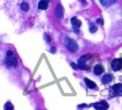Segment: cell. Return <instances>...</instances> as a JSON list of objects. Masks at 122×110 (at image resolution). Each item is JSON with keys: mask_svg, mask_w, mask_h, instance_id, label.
<instances>
[{"mask_svg": "<svg viewBox=\"0 0 122 110\" xmlns=\"http://www.w3.org/2000/svg\"><path fill=\"white\" fill-rule=\"evenodd\" d=\"M6 65L9 67V66H14L16 67L18 64L17 58L14 55V54L11 51H8L7 52V57H6Z\"/></svg>", "mask_w": 122, "mask_h": 110, "instance_id": "obj_1", "label": "cell"}, {"mask_svg": "<svg viewBox=\"0 0 122 110\" xmlns=\"http://www.w3.org/2000/svg\"><path fill=\"white\" fill-rule=\"evenodd\" d=\"M50 51H51V53H55V51H56V49H55V47H51V49H50Z\"/></svg>", "mask_w": 122, "mask_h": 110, "instance_id": "obj_20", "label": "cell"}, {"mask_svg": "<svg viewBox=\"0 0 122 110\" xmlns=\"http://www.w3.org/2000/svg\"><path fill=\"white\" fill-rule=\"evenodd\" d=\"M97 24H99L100 25H103L104 24V21H103L102 19H98L97 20Z\"/></svg>", "mask_w": 122, "mask_h": 110, "instance_id": "obj_17", "label": "cell"}, {"mask_svg": "<svg viewBox=\"0 0 122 110\" xmlns=\"http://www.w3.org/2000/svg\"><path fill=\"white\" fill-rule=\"evenodd\" d=\"M113 79V76L112 74H105L103 78H102V82L104 84H108L110 83V82L112 81Z\"/></svg>", "mask_w": 122, "mask_h": 110, "instance_id": "obj_11", "label": "cell"}, {"mask_svg": "<svg viewBox=\"0 0 122 110\" xmlns=\"http://www.w3.org/2000/svg\"><path fill=\"white\" fill-rule=\"evenodd\" d=\"M72 66L73 67V69H75L76 70H78V68H79L78 64H74V63H72Z\"/></svg>", "mask_w": 122, "mask_h": 110, "instance_id": "obj_18", "label": "cell"}, {"mask_svg": "<svg viewBox=\"0 0 122 110\" xmlns=\"http://www.w3.org/2000/svg\"><path fill=\"white\" fill-rule=\"evenodd\" d=\"M71 23L72 25V28L74 29V32H75L76 33H79V27L81 26V22L79 19H78L77 17H74L71 19Z\"/></svg>", "mask_w": 122, "mask_h": 110, "instance_id": "obj_5", "label": "cell"}, {"mask_svg": "<svg viewBox=\"0 0 122 110\" xmlns=\"http://www.w3.org/2000/svg\"><path fill=\"white\" fill-rule=\"evenodd\" d=\"M101 5L104 6V7H108L110 6L112 4H114L116 0H99Z\"/></svg>", "mask_w": 122, "mask_h": 110, "instance_id": "obj_13", "label": "cell"}, {"mask_svg": "<svg viewBox=\"0 0 122 110\" xmlns=\"http://www.w3.org/2000/svg\"><path fill=\"white\" fill-rule=\"evenodd\" d=\"M4 109L6 110H12V109H14V106H13V105H12V104L11 102H7L5 104Z\"/></svg>", "mask_w": 122, "mask_h": 110, "instance_id": "obj_15", "label": "cell"}, {"mask_svg": "<svg viewBox=\"0 0 122 110\" xmlns=\"http://www.w3.org/2000/svg\"><path fill=\"white\" fill-rule=\"evenodd\" d=\"M111 96H122V84L118 83L114 84L111 88Z\"/></svg>", "mask_w": 122, "mask_h": 110, "instance_id": "obj_4", "label": "cell"}, {"mask_svg": "<svg viewBox=\"0 0 122 110\" xmlns=\"http://www.w3.org/2000/svg\"><path fill=\"white\" fill-rule=\"evenodd\" d=\"M108 106H108V104L104 100L97 103H95L93 104V107L97 110H105L108 109Z\"/></svg>", "mask_w": 122, "mask_h": 110, "instance_id": "obj_7", "label": "cell"}, {"mask_svg": "<svg viewBox=\"0 0 122 110\" xmlns=\"http://www.w3.org/2000/svg\"><path fill=\"white\" fill-rule=\"evenodd\" d=\"M56 15L59 19H61L64 16V8L61 4H59L56 8Z\"/></svg>", "mask_w": 122, "mask_h": 110, "instance_id": "obj_8", "label": "cell"}, {"mask_svg": "<svg viewBox=\"0 0 122 110\" xmlns=\"http://www.w3.org/2000/svg\"><path fill=\"white\" fill-rule=\"evenodd\" d=\"M49 7V0H41L38 4V8L39 9L46 10Z\"/></svg>", "mask_w": 122, "mask_h": 110, "instance_id": "obj_9", "label": "cell"}, {"mask_svg": "<svg viewBox=\"0 0 122 110\" xmlns=\"http://www.w3.org/2000/svg\"><path fill=\"white\" fill-rule=\"evenodd\" d=\"M84 81L86 84V86L89 88V89H95L97 87V84L94 83L93 81H92L91 80L87 79V78H85L84 79Z\"/></svg>", "mask_w": 122, "mask_h": 110, "instance_id": "obj_12", "label": "cell"}, {"mask_svg": "<svg viewBox=\"0 0 122 110\" xmlns=\"http://www.w3.org/2000/svg\"><path fill=\"white\" fill-rule=\"evenodd\" d=\"M80 2H81V3H82L83 4H85L86 3V0H80Z\"/></svg>", "mask_w": 122, "mask_h": 110, "instance_id": "obj_21", "label": "cell"}, {"mask_svg": "<svg viewBox=\"0 0 122 110\" xmlns=\"http://www.w3.org/2000/svg\"><path fill=\"white\" fill-rule=\"evenodd\" d=\"M92 57V55L90 54L84 55L81 57L79 58V59L78 60V66L79 69L82 70H89V67L86 65V62L88 60H89Z\"/></svg>", "mask_w": 122, "mask_h": 110, "instance_id": "obj_2", "label": "cell"}, {"mask_svg": "<svg viewBox=\"0 0 122 110\" xmlns=\"http://www.w3.org/2000/svg\"><path fill=\"white\" fill-rule=\"evenodd\" d=\"M45 39L48 43H49L50 41H51V39H50L49 36H48V35H45Z\"/></svg>", "mask_w": 122, "mask_h": 110, "instance_id": "obj_19", "label": "cell"}, {"mask_svg": "<svg viewBox=\"0 0 122 110\" xmlns=\"http://www.w3.org/2000/svg\"><path fill=\"white\" fill-rule=\"evenodd\" d=\"M20 7H21V9H22V11H27L29 10V4H27L26 2H23V3H22Z\"/></svg>", "mask_w": 122, "mask_h": 110, "instance_id": "obj_14", "label": "cell"}, {"mask_svg": "<svg viewBox=\"0 0 122 110\" xmlns=\"http://www.w3.org/2000/svg\"><path fill=\"white\" fill-rule=\"evenodd\" d=\"M104 67L101 65V64H97L94 66L93 68V72H94V74H97V75H99V74H101L103 72H104Z\"/></svg>", "mask_w": 122, "mask_h": 110, "instance_id": "obj_10", "label": "cell"}, {"mask_svg": "<svg viewBox=\"0 0 122 110\" xmlns=\"http://www.w3.org/2000/svg\"><path fill=\"white\" fill-rule=\"evenodd\" d=\"M65 45L67 49L71 51H76L78 49V44L76 41L71 38H66L65 39Z\"/></svg>", "mask_w": 122, "mask_h": 110, "instance_id": "obj_3", "label": "cell"}, {"mask_svg": "<svg viewBox=\"0 0 122 110\" xmlns=\"http://www.w3.org/2000/svg\"><path fill=\"white\" fill-rule=\"evenodd\" d=\"M111 68L114 71H118L122 69V59H115L111 62Z\"/></svg>", "mask_w": 122, "mask_h": 110, "instance_id": "obj_6", "label": "cell"}, {"mask_svg": "<svg viewBox=\"0 0 122 110\" xmlns=\"http://www.w3.org/2000/svg\"><path fill=\"white\" fill-rule=\"evenodd\" d=\"M89 30H90V32L94 33V32H96L97 31V27L96 26H95L93 24H91V26H90Z\"/></svg>", "mask_w": 122, "mask_h": 110, "instance_id": "obj_16", "label": "cell"}]
</instances>
